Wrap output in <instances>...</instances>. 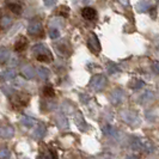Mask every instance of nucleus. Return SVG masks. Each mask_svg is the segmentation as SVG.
Instances as JSON below:
<instances>
[{
    "label": "nucleus",
    "mask_w": 159,
    "mask_h": 159,
    "mask_svg": "<svg viewBox=\"0 0 159 159\" xmlns=\"http://www.w3.org/2000/svg\"><path fill=\"white\" fill-rule=\"evenodd\" d=\"M28 32L32 35V36H39L42 34V24L40 20H32L31 23L29 24V28H28Z\"/></svg>",
    "instance_id": "obj_4"
},
{
    "label": "nucleus",
    "mask_w": 159,
    "mask_h": 159,
    "mask_svg": "<svg viewBox=\"0 0 159 159\" xmlns=\"http://www.w3.org/2000/svg\"><path fill=\"white\" fill-rule=\"evenodd\" d=\"M119 1L123 6H128V4H129V0H119Z\"/></svg>",
    "instance_id": "obj_40"
},
{
    "label": "nucleus",
    "mask_w": 159,
    "mask_h": 159,
    "mask_svg": "<svg viewBox=\"0 0 159 159\" xmlns=\"http://www.w3.org/2000/svg\"><path fill=\"white\" fill-rule=\"evenodd\" d=\"M43 95H44V97H54V95H55L54 89L52 86H46L43 89Z\"/></svg>",
    "instance_id": "obj_30"
},
{
    "label": "nucleus",
    "mask_w": 159,
    "mask_h": 159,
    "mask_svg": "<svg viewBox=\"0 0 159 159\" xmlns=\"http://www.w3.org/2000/svg\"><path fill=\"white\" fill-rule=\"evenodd\" d=\"M90 86L95 91H101L107 86V78L102 74H96L90 80Z\"/></svg>",
    "instance_id": "obj_2"
},
{
    "label": "nucleus",
    "mask_w": 159,
    "mask_h": 159,
    "mask_svg": "<svg viewBox=\"0 0 159 159\" xmlns=\"http://www.w3.org/2000/svg\"><path fill=\"white\" fill-rule=\"evenodd\" d=\"M152 71L154 72L156 74H159V61H154L152 64Z\"/></svg>",
    "instance_id": "obj_35"
},
{
    "label": "nucleus",
    "mask_w": 159,
    "mask_h": 159,
    "mask_svg": "<svg viewBox=\"0 0 159 159\" xmlns=\"http://www.w3.org/2000/svg\"><path fill=\"white\" fill-rule=\"evenodd\" d=\"M108 159H109V158H108Z\"/></svg>",
    "instance_id": "obj_43"
},
{
    "label": "nucleus",
    "mask_w": 159,
    "mask_h": 159,
    "mask_svg": "<svg viewBox=\"0 0 159 159\" xmlns=\"http://www.w3.org/2000/svg\"><path fill=\"white\" fill-rule=\"evenodd\" d=\"M20 122H22V125L25 126V127L28 128H31L34 127V125H35V119H32L30 116H23L22 119H20Z\"/></svg>",
    "instance_id": "obj_22"
},
{
    "label": "nucleus",
    "mask_w": 159,
    "mask_h": 159,
    "mask_svg": "<svg viewBox=\"0 0 159 159\" xmlns=\"http://www.w3.org/2000/svg\"><path fill=\"white\" fill-rule=\"evenodd\" d=\"M16 78V71L13 68H8L5 70L0 74V80L1 81H10V80L15 79Z\"/></svg>",
    "instance_id": "obj_11"
},
{
    "label": "nucleus",
    "mask_w": 159,
    "mask_h": 159,
    "mask_svg": "<svg viewBox=\"0 0 159 159\" xmlns=\"http://www.w3.org/2000/svg\"><path fill=\"white\" fill-rule=\"evenodd\" d=\"M10 157V151L7 148H1L0 150V159H8Z\"/></svg>",
    "instance_id": "obj_33"
},
{
    "label": "nucleus",
    "mask_w": 159,
    "mask_h": 159,
    "mask_svg": "<svg viewBox=\"0 0 159 159\" xmlns=\"http://www.w3.org/2000/svg\"><path fill=\"white\" fill-rule=\"evenodd\" d=\"M132 148H133V150H135V151L143 150V140H141V139H134V140H133V143H132Z\"/></svg>",
    "instance_id": "obj_27"
},
{
    "label": "nucleus",
    "mask_w": 159,
    "mask_h": 159,
    "mask_svg": "<svg viewBox=\"0 0 159 159\" xmlns=\"http://www.w3.org/2000/svg\"><path fill=\"white\" fill-rule=\"evenodd\" d=\"M37 75H39V78L41 80H47L48 77L50 75V71L48 70L47 67H39V70H37Z\"/></svg>",
    "instance_id": "obj_18"
},
{
    "label": "nucleus",
    "mask_w": 159,
    "mask_h": 159,
    "mask_svg": "<svg viewBox=\"0 0 159 159\" xmlns=\"http://www.w3.org/2000/svg\"><path fill=\"white\" fill-rule=\"evenodd\" d=\"M26 47H28V39L24 37V36H20V37L16 41V43H15V50H16L17 53L24 52V50L26 49Z\"/></svg>",
    "instance_id": "obj_8"
},
{
    "label": "nucleus",
    "mask_w": 159,
    "mask_h": 159,
    "mask_svg": "<svg viewBox=\"0 0 159 159\" xmlns=\"http://www.w3.org/2000/svg\"><path fill=\"white\" fill-rule=\"evenodd\" d=\"M152 8V4L151 1L148 0H141L136 4V11L140 12V13H143V12H147Z\"/></svg>",
    "instance_id": "obj_10"
},
{
    "label": "nucleus",
    "mask_w": 159,
    "mask_h": 159,
    "mask_svg": "<svg viewBox=\"0 0 159 159\" xmlns=\"http://www.w3.org/2000/svg\"><path fill=\"white\" fill-rule=\"evenodd\" d=\"M122 117L126 121V123L129 125V126H138V125L141 122L140 117L136 115L135 112H133V111L123 112V114H122Z\"/></svg>",
    "instance_id": "obj_3"
},
{
    "label": "nucleus",
    "mask_w": 159,
    "mask_h": 159,
    "mask_svg": "<svg viewBox=\"0 0 159 159\" xmlns=\"http://www.w3.org/2000/svg\"><path fill=\"white\" fill-rule=\"evenodd\" d=\"M2 92L5 93L6 96H11L12 93H13V89L11 88V86H2Z\"/></svg>",
    "instance_id": "obj_34"
},
{
    "label": "nucleus",
    "mask_w": 159,
    "mask_h": 159,
    "mask_svg": "<svg viewBox=\"0 0 159 159\" xmlns=\"http://www.w3.org/2000/svg\"><path fill=\"white\" fill-rule=\"evenodd\" d=\"M81 16L86 20H93L97 17V12H96L95 8L92 7H84L81 10Z\"/></svg>",
    "instance_id": "obj_9"
},
{
    "label": "nucleus",
    "mask_w": 159,
    "mask_h": 159,
    "mask_svg": "<svg viewBox=\"0 0 159 159\" xmlns=\"http://www.w3.org/2000/svg\"><path fill=\"white\" fill-rule=\"evenodd\" d=\"M89 46H90V48L93 50V52H99L101 50V44H99V41H98V39H97V36L96 35H91L90 36V39H89Z\"/></svg>",
    "instance_id": "obj_13"
},
{
    "label": "nucleus",
    "mask_w": 159,
    "mask_h": 159,
    "mask_svg": "<svg viewBox=\"0 0 159 159\" xmlns=\"http://www.w3.org/2000/svg\"><path fill=\"white\" fill-rule=\"evenodd\" d=\"M39 159H57V153L52 150V151H49L48 153H46V154L41 156Z\"/></svg>",
    "instance_id": "obj_28"
},
{
    "label": "nucleus",
    "mask_w": 159,
    "mask_h": 159,
    "mask_svg": "<svg viewBox=\"0 0 159 159\" xmlns=\"http://www.w3.org/2000/svg\"><path fill=\"white\" fill-rule=\"evenodd\" d=\"M59 13H60V16L62 17H68V15H70V8L67 7V6H61L60 10H59Z\"/></svg>",
    "instance_id": "obj_32"
},
{
    "label": "nucleus",
    "mask_w": 159,
    "mask_h": 159,
    "mask_svg": "<svg viewBox=\"0 0 159 159\" xmlns=\"http://www.w3.org/2000/svg\"><path fill=\"white\" fill-rule=\"evenodd\" d=\"M32 53L36 54V55H39V54H49L50 52L48 50V48L46 47L44 44L37 43V44H35V46L32 47Z\"/></svg>",
    "instance_id": "obj_15"
},
{
    "label": "nucleus",
    "mask_w": 159,
    "mask_h": 159,
    "mask_svg": "<svg viewBox=\"0 0 159 159\" xmlns=\"http://www.w3.org/2000/svg\"><path fill=\"white\" fill-rule=\"evenodd\" d=\"M43 2H44V5H46L47 7H52V6L55 5L56 0H43Z\"/></svg>",
    "instance_id": "obj_36"
},
{
    "label": "nucleus",
    "mask_w": 159,
    "mask_h": 159,
    "mask_svg": "<svg viewBox=\"0 0 159 159\" xmlns=\"http://www.w3.org/2000/svg\"><path fill=\"white\" fill-rule=\"evenodd\" d=\"M143 150H146L147 152H153V150H154L153 145L150 141H147V140H143Z\"/></svg>",
    "instance_id": "obj_31"
},
{
    "label": "nucleus",
    "mask_w": 159,
    "mask_h": 159,
    "mask_svg": "<svg viewBox=\"0 0 159 159\" xmlns=\"http://www.w3.org/2000/svg\"><path fill=\"white\" fill-rule=\"evenodd\" d=\"M46 132H47L46 126H44L43 123H40V125L36 127L35 132H34V138H36V139H42V138H44V135H46Z\"/></svg>",
    "instance_id": "obj_16"
},
{
    "label": "nucleus",
    "mask_w": 159,
    "mask_h": 159,
    "mask_svg": "<svg viewBox=\"0 0 159 159\" xmlns=\"http://www.w3.org/2000/svg\"><path fill=\"white\" fill-rule=\"evenodd\" d=\"M11 102H12L15 108H24V107H26L29 104V102H30V95H28L25 92L16 93V95L12 96Z\"/></svg>",
    "instance_id": "obj_1"
},
{
    "label": "nucleus",
    "mask_w": 159,
    "mask_h": 159,
    "mask_svg": "<svg viewBox=\"0 0 159 159\" xmlns=\"http://www.w3.org/2000/svg\"><path fill=\"white\" fill-rule=\"evenodd\" d=\"M22 74L26 79H32L35 77V68L30 65H26L22 68Z\"/></svg>",
    "instance_id": "obj_14"
},
{
    "label": "nucleus",
    "mask_w": 159,
    "mask_h": 159,
    "mask_svg": "<svg viewBox=\"0 0 159 159\" xmlns=\"http://www.w3.org/2000/svg\"><path fill=\"white\" fill-rule=\"evenodd\" d=\"M48 34H49V37H50L52 40H56V39H59V37H60V31H59V29H57V28H53V26H50Z\"/></svg>",
    "instance_id": "obj_26"
},
{
    "label": "nucleus",
    "mask_w": 159,
    "mask_h": 159,
    "mask_svg": "<svg viewBox=\"0 0 159 159\" xmlns=\"http://www.w3.org/2000/svg\"><path fill=\"white\" fill-rule=\"evenodd\" d=\"M122 99H123V91L121 89H116L110 96V102L114 105H117V104L122 103Z\"/></svg>",
    "instance_id": "obj_7"
},
{
    "label": "nucleus",
    "mask_w": 159,
    "mask_h": 159,
    "mask_svg": "<svg viewBox=\"0 0 159 159\" xmlns=\"http://www.w3.org/2000/svg\"><path fill=\"white\" fill-rule=\"evenodd\" d=\"M80 99H81V101H84V103H88L89 102V97L88 96H85V95H80Z\"/></svg>",
    "instance_id": "obj_38"
},
{
    "label": "nucleus",
    "mask_w": 159,
    "mask_h": 159,
    "mask_svg": "<svg viewBox=\"0 0 159 159\" xmlns=\"http://www.w3.org/2000/svg\"><path fill=\"white\" fill-rule=\"evenodd\" d=\"M12 24V18L8 16H1L0 17V28L1 29H6Z\"/></svg>",
    "instance_id": "obj_21"
},
{
    "label": "nucleus",
    "mask_w": 159,
    "mask_h": 159,
    "mask_svg": "<svg viewBox=\"0 0 159 159\" xmlns=\"http://www.w3.org/2000/svg\"><path fill=\"white\" fill-rule=\"evenodd\" d=\"M107 70H108V72H109V74H116V73H120V72H121V68H120L116 64H114V62L108 64Z\"/></svg>",
    "instance_id": "obj_25"
},
{
    "label": "nucleus",
    "mask_w": 159,
    "mask_h": 159,
    "mask_svg": "<svg viewBox=\"0 0 159 159\" xmlns=\"http://www.w3.org/2000/svg\"><path fill=\"white\" fill-rule=\"evenodd\" d=\"M145 86V83L141 79H132L129 83V88L132 90H140Z\"/></svg>",
    "instance_id": "obj_19"
},
{
    "label": "nucleus",
    "mask_w": 159,
    "mask_h": 159,
    "mask_svg": "<svg viewBox=\"0 0 159 159\" xmlns=\"http://www.w3.org/2000/svg\"><path fill=\"white\" fill-rule=\"evenodd\" d=\"M64 110H66V112H70V114H72V111H73V107H71L68 103H66L64 105Z\"/></svg>",
    "instance_id": "obj_37"
},
{
    "label": "nucleus",
    "mask_w": 159,
    "mask_h": 159,
    "mask_svg": "<svg viewBox=\"0 0 159 159\" xmlns=\"http://www.w3.org/2000/svg\"><path fill=\"white\" fill-rule=\"evenodd\" d=\"M17 62H18V59H12V60H11V65H13V66H15V65H18Z\"/></svg>",
    "instance_id": "obj_41"
},
{
    "label": "nucleus",
    "mask_w": 159,
    "mask_h": 159,
    "mask_svg": "<svg viewBox=\"0 0 159 159\" xmlns=\"http://www.w3.org/2000/svg\"><path fill=\"white\" fill-rule=\"evenodd\" d=\"M15 134V130L13 128L8 125H0V136L1 138H5V139H10L12 138Z\"/></svg>",
    "instance_id": "obj_5"
},
{
    "label": "nucleus",
    "mask_w": 159,
    "mask_h": 159,
    "mask_svg": "<svg viewBox=\"0 0 159 159\" xmlns=\"http://www.w3.org/2000/svg\"><path fill=\"white\" fill-rule=\"evenodd\" d=\"M37 60L39 61H42V62H48V61H52V54H39L36 55Z\"/></svg>",
    "instance_id": "obj_29"
},
{
    "label": "nucleus",
    "mask_w": 159,
    "mask_h": 159,
    "mask_svg": "<svg viewBox=\"0 0 159 159\" xmlns=\"http://www.w3.org/2000/svg\"><path fill=\"white\" fill-rule=\"evenodd\" d=\"M16 85L17 86H23L24 81L22 79H16Z\"/></svg>",
    "instance_id": "obj_39"
},
{
    "label": "nucleus",
    "mask_w": 159,
    "mask_h": 159,
    "mask_svg": "<svg viewBox=\"0 0 159 159\" xmlns=\"http://www.w3.org/2000/svg\"><path fill=\"white\" fill-rule=\"evenodd\" d=\"M102 132H103V134L108 136H114L116 133H117V130H116V128L112 127L111 125H107V126H104L102 128Z\"/></svg>",
    "instance_id": "obj_20"
},
{
    "label": "nucleus",
    "mask_w": 159,
    "mask_h": 159,
    "mask_svg": "<svg viewBox=\"0 0 159 159\" xmlns=\"http://www.w3.org/2000/svg\"><path fill=\"white\" fill-rule=\"evenodd\" d=\"M7 8L11 12H13L15 15H20L22 13V5L19 2H8Z\"/></svg>",
    "instance_id": "obj_17"
},
{
    "label": "nucleus",
    "mask_w": 159,
    "mask_h": 159,
    "mask_svg": "<svg viewBox=\"0 0 159 159\" xmlns=\"http://www.w3.org/2000/svg\"><path fill=\"white\" fill-rule=\"evenodd\" d=\"M152 98H153V92H151V91H146V92L139 98V103H141V104L147 103V102L151 101Z\"/></svg>",
    "instance_id": "obj_24"
},
{
    "label": "nucleus",
    "mask_w": 159,
    "mask_h": 159,
    "mask_svg": "<svg viewBox=\"0 0 159 159\" xmlns=\"http://www.w3.org/2000/svg\"><path fill=\"white\" fill-rule=\"evenodd\" d=\"M55 122L56 126L60 129H67L68 128V121H67L64 114H57L55 116Z\"/></svg>",
    "instance_id": "obj_12"
},
{
    "label": "nucleus",
    "mask_w": 159,
    "mask_h": 159,
    "mask_svg": "<svg viewBox=\"0 0 159 159\" xmlns=\"http://www.w3.org/2000/svg\"><path fill=\"white\" fill-rule=\"evenodd\" d=\"M73 119H74V123L78 126L79 129L81 130H85L88 126H86V122H85V120H84V116H83V114L79 111H77L74 114V116H73Z\"/></svg>",
    "instance_id": "obj_6"
},
{
    "label": "nucleus",
    "mask_w": 159,
    "mask_h": 159,
    "mask_svg": "<svg viewBox=\"0 0 159 159\" xmlns=\"http://www.w3.org/2000/svg\"><path fill=\"white\" fill-rule=\"evenodd\" d=\"M10 57V50L7 48H0V64L6 62Z\"/></svg>",
    "instance_id": "obj_23"
},
{
    "label": "nucleus",
    "mask_w": 159,
    "mask_h": 159,
    "mask_svg": "<svg viewBox=\"0 0 159 159\" xmlns=\"http://www.w3.org/2000/svg\"><path fill=\"white\" fill-rule=\"evenodd\" d=\"M126 159H139L136 156H128V157H126Z\"/></svg>",
    "instance_id": "obj_42"
}]
</instances>
